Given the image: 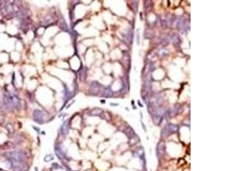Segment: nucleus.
<instances>
[{
	"label": "nucleus",
	"mask_w": 229,
	"mask_h": 171,
	"mask_svg": "<svg viewBox=\"0 0 229 171\" xmlns=\"http://www.w3.org/2000/svg\"><path fill=\"white\" fill-rule=\"evenodd\" d=\"M178 130V127L174 124H169L166 126L161 131V138H166L174 133H177Z\"/></svg>",
	"instance_id": "3"
},
{
	"label": "nucleus",
	"mask_w": 229,
	"mask_h": 171,
	"mask_svg": "<svg viewBox=\"0 0 229 171\" xmlns=\"http://www.w3.org/2000/svg\"><path fill=\"white\" fill-rule=\"evenodd\" d=\"M4 103L7 107L9 108H17L19 107V99L16 95L13 94H10L7 95L4 98Z\"/></svg>",
	"instance_id": "1"
},
{
	"label": "nucleus",
	"mask_w": 229,
	"mask_h": 171,
	"mask_svg": "<svg viewBox=\"0 0 229 171\" xmlns=\"http://www.w3.org/2000/svg\"><path fill=\"white\" fill-rule=\"evenodd\" d=\"M8 156L14 163L21 162L25 158V156L21 151L10 152L8 154Z\"/></svg>",
	"instance_id": "2"
},
{
	"label": "nucleus",
	"mask_w": 229,
	"mask_h": 171,
	"mask_svg": "<svg viewBox=\"0 0 229 171\" xmlns=\"http://www.w3.org/2000/svg\"><path fill=\"white\" fill-rule=\"evenodd\" d=\"M166 152V144L163 140L159 143L156 148V154L159 158H161Z\"/></svg>",
	"instance_id": "4"
}]
</instances>
